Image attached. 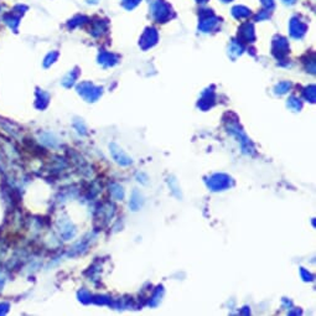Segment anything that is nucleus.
Wrapping results in <instances>:
<instances>
[{
  "mask_svg": "<svg viewBox=\"0 0 316 316\" xmlns=\"http://www.w3.org/2000/svg\"><path fill=\"white\" fill-rule=\"evenodd\" d=\"M3 21L10 29H16V26L19 25V15L16 14V11L10 10L3 15Z\"/></svg>",
  "mask_w": 316,
  "mask_h": 316,
  "instance_id": "1",
  "label": "nucleus"
}]
</instances>
